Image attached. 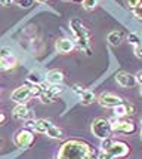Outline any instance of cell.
I'll return each instance as SVG.
<instances>
[{
    "label": "cell",
    "instance_id": "836d02e7",
    "mask_svg": "<svg viewBox=\"0 0 142 159\" xmlns=\"http://www.w3.org/2000/svg\"><path fill=\"white\" fill-rule=\"evenodd\" d=\"M36 2H39V3H47V2H50V0H36Z\"/></svg>",
    "mask_w": 142,
    "mask_h": 159
},
{
    "label": "cell",
    "instance_id": "4dcf8cb0",
    "mask_svg": "<svg viewBox=\"0 0 142 159\" xmlns=\"http://www.w3.org/2000/svg\"><path fill=\"white\" fill-rule=\"evenodd\" d=\"M135 79H136V83H139V85L142 86V70L141 71H138V73L135 75Z\"/></svg>",
    "mask_w": 142,
    "mask_h": 159
},
{
    "label": "cell",
    "instance_id": "74e56055",
    "mask_svg": "<svg viewBox=\"0 0 142 159\" xmlns=\"http://www.w3.org/2000/svg\"><path fill=\"white\" fill-rule=\"evenodd\" d=\"M0 146H2V139H0Z\"/></svg>",
    "mask_w": 142,
    "mask_h": 159
},
{
    "label": "cell",
    "instance_id": "83f0119b",
    "mask_svg": "<svg viewBox=\"0 0 142 159\" xmlns=\"http://www.w3.org/2000/svg\"><path fill=\"white\" fill-rule=\"evenodd\" d=\"M71 89L74 91L75 94H79V95H81V94L86 91L84 88H83V86H80V85H73V86H71Z\"/></svg>",
    "mask_w": 142,
    "mask_h": 159
},
{
    "label": "cell",
    "instance_id": "f35d334b",
    "mask_svg": "<svg viewBox=\"0 0 142 159\" xmlns=\"http://www.w3.org/2000/svg\"><path fill=\"white\" fill-rule=\"evenodd\" d=\"M64 2H70V0H64Z\"/></svg>",
    "mask_w": 142,
    "mask_h": 159
},
{
    "label": "cell",
    "instance_id": "6da1fadb",
    "mask_svg": "<svg viewBox=\"0 0 142 159\" xmlns=\"http://www.w3.org/2000/svg\"><path fill=\"white\" fill-rule=\"evenodd\" d=\"M98 152L88 141L77 139L67 140L56 152V159H96Z\"/></svg>",
    "mask_w": 142,
    "mask_h": 159
},
{
    "label": "cell",
    "instance_id": "e0dca14e",
    "mask_svg": "<svg viewBox=\"0 0 142 159\" xmlns=\"http://www.w3.org/2000/svg\"><path fill=\"white\" fill-rule=\"evenodd\" d=\"M107 40H108L110 45H113V46H118L123 40V34L120 31H111L108 36H107Z\"/></svg>",
    "mask_w": 142,
    "mask_h": 159
},
{
    "label": "cell",
    "instance_id": "7c38bea8",
    "mask_svg": "<svg viewBox=\"0 0 142 159\" xmlns=\"http://www.w3.org/2000/svg\"><path fill=\"white\" fill-rule=\"evenodd\" d=\"M113 110H114V115L117 118H124V116H129V115H133V113H135V107H133L132 104L123 101L122 104L115 106Z\"/></svg>",
    "mask_w": 142,
    "mask_h": 159
},
{
    "label": "cell",
    "instance_id": "d590c367",
    "mask_svg": "<svg viewBox=\"0 0 142 159\" xmlns=\"http://www.w3.org/2000/svg\"><path fill=\"white\" fill-rule=\"evenodd\" d=\"M141 124H142V120H141ZM141 140H142V131H141Z\"/></svg>",
    "mask_w": 142,
    "mask_h": 159
},
{
    "label": "cell",
    "instance_id": "1f68e13d",
    "mask_svg": "<svg viewBox=\"0 0 142 159\" xmlns=\"http://www.w3.org/2000/svg\"><path fill=\"white\" fill-rule=\"evenodd\" d=\"M135 54L138 58H142V45H139L138 48H135Z\"/></svg>",
    "mask_w": 142,
    "mask_h": 159
},
{
    "label": "cell",
    "instance_id": "f1b7e54d",
    "mask_svg": "<svg viewBox=\"0 0 142 159\" xmlns=\"http://www.w3.org/2000/svg\"><path fill=\"white\" fill-rule=\"evenodd\" d=\"M127 5H129V7L135 9L136 6H139V5H141V0H127Z\"/></svg>",
    "mask_w": 142,
    "mask_h": 159
},
{
    "label": "cell",
    "instance_id": "f546056e",
    "mask_svg": "<svg viewBox=\"0 0 142 159\" xmlns=\"http://www.w3.org/2000/svg\"><path fill=\"white\" fill-rule=\"evenodd\" d=\"M12 3H15V0H0V5L2 6H12Z\"/></svg>",
    "mask_w": 142,
    "mask_h": 159
},
{
    "label": "cell",
    "instance_id": "ffe728a7",
    "mask_svg": "<svg viewBox=\"0 0 142 159\" xmlns=\"http://www.w3.org/2000/svg\"><path fill=\"white\" fill-rule=\"evenodd\" d=\"M28 82L31 83V85H40V83H43V79H41L39 71H31L28 75Z\"/></svg>",
    "mask_w": 142,
    "mask_h": 159
},
{
    "label": "cell",
    "instance_id": "7402d4cb",
    "mask_svg": "<svg viewBox=\"0 0 142 159\" xmlns=\"http://www.w3.org/2000/svg\"><path fill=\"white\" fill-rule=\"evenodd\" d=\"M98 5V0H83L81 2V6L84 7L86 11H90V9H95Z\"/></svg>",
    "mask_w": 142,
    "mask_h": 159
},
{
    "label": "cell",
    "instance_id": "cb8c5ba5",
    "mask_svg": "<svg viewBox=\"0 0 142 159\" xmlns=\"http://www.w3.org/2000/svg\"><path fill=\"white\" fill-rule=\"evenodd\" d=\"M15 3L19 7H31L34 5V0H15Z\"/></svg>",
    "mask_w": 142,
    "mask_h": 159
},
{
    "label": "cell",
    "instance_id": "30bf717a",
    "mask_svg": "<svg viewBox=\"0 0 142 159\" xmlns=\"http://www.w3.org/2000/svg\"><path fill=\"white\" fill-rule=\"evenodd\" d=\"M115 80L117 83L123 86V88H133L136 85V79H135V75H130L127 71H118L115 75Z\"/></svg>",
    "mask_w": 142,
    "mask_h": 159
},
{
    "label": "cell",
    "instance_id": "e575fe53",
    "mask_svg": "<svg viewBox=\"0 0 142 159\" xmlns=\"http://www.w3.org/2000/svg\"><path fill=\"white\" fill-rule=\"evenodd\" d=\"M73 2H83V0H73Z\"/></svg>",
    "mask_w": 142,
    "mask_h": 159
},
{
    "label": "cell",
    "instance_id": "44dd1931",
    "mask_svg": "<svg viewBox=\"0 0 142 159\" xmlns=\"http://www.w3.org/2000/svg\"><path fill=\"white\" fill-rule=\"evenodd\" d=\"M127 40L130 45H133L135 48H138L139 45H142V37L139 34H136V33H130L127 37Z\"/></svg>",
    "mask_w": 142,
    "mask_h": 159
},
{
    "label": "cell",
    "instance_id": "9c48e42d",
    "mask_svg": "<svg viewBox=\"0 0 142 159\" xmlns=\"http://www.w3.org/2000/svg\"><path fill=\"white\" fill-rule=\"evenodd\" d=\"M11 98H12V101H15L16 104H25L28 100L31 98V85L25 83V85L18 86V88L12 92Z\"/></svg>",
    "mask_w": 142,
    "mask_h": 159
},
{
    "label": "cell",
    "instance_id": "5b68a950",
    "mask_svg": "<svg viewBox=\"0 0 142 159\" xmlns=\"http://www.w3.org/2000/svg\"><path fill=\"white\" fill-rule=\"evenodd\" d=\"M111 122V128L113 132H118V134H124V135H130L136 131V124L132 120H124V119H114L110 120Z\"/></svg>",
    "mask_w": 142,
    "mask_h": 159
},
{
    "label": "cell",
    "instance_id": "4fadbf2b",
    "mask_svg": "<svg viewBox=\"0 0 142 159\" xmlns=\"http://www.w3.org/2000/svg\"><path fill=\"white\" fill-rule=\"evenodd\" d=\"M12 115L18 120H27L28 116H30V109H28L27 104H16V107L14 109Z\"/></svg>",
    "mask_w": 142,
    "mask_h": 159
},
{
    "label": "cell",
    "instance_id": "2e32d148",
    "mask_svg": "<svg viewBox=\"0 0 142 159\" xmlns=\"http://www.w3.org/2000/svg\"><path fill=\"white\" fill-rule=\"evenodd\" d=\"M15 66H16V58L14 55L7 57V58L0 57V71H7V70L14 69Z\"/></svg>",
    "mask_w": 142,
    "mask_h": 159
},
{
    "label": "cell",
    "instance_id": "ac0fdd59",
    "mask_svg": "<svg viewBox=\"0 0 142 159\" xmlns=\"http://www.w3.org/2000/svg\"><path fill=\"white\" fill-rule=\"evenodd\" d=\"M80 98H81L80 103L83 104V106H89V104H92L95 100H96V98H95V94H93V92H92V91H88V89L81 94Z\"/></svg>",
    "mask_w": 142,
    "mask_h": 159
},
{
    "label": "cell",
    "instance_id": "8fae6325",
    "mask_svg": "<svg viewBox=\"0 0 142 159\" xmlns=\"http://www.w3.org/2000/svg\"><path fill=\"white\" fill-rule=\"evenodd\" d=\"M56 51L59 52V54H70V52H73L75 48V43L71 39H67V37H62V39H58L56 40Z\"/></svg>",
    "mask_w": 142,
    "mask_h": 159
},
{
    "label": "cell",
    "instance_id": "ba28073f",
    "mask_svg": "<svg viewBox=\"0 0 142 159\" xmlns=\"http://www.w3.org/2000/svg\"><path fill=\"white\" fill-rule=\"evenodd\" d=\"M98 103L101 107L105 109H114L115 106L123 103V98L120 95H117L114 92H102L101 95L98 97Z\"/></svg>",
    "mask_w": 142,
    "mask_h": 159
},
{
    "label": "cell",
    "instance_id": "7a4b0ae2",
    "mask_svg": "<svg viewBox=\"0 0 142 159\" xmlns=\"http://www.w3.org/2000/svg\"><path fill=\"white\" fill-rule=\"evenodd\" d=\"M70 27H71V31L74 34L75 40L88 55H92V49H90V33L88 31V28L83 25V22L80 20H71L70 21Z\"/></svg>",
    "mask_w": 142,
    "mask_h": 159
},
{
    "label": "cell",
    "instance_id": "9a60e30c",
    "mask_svg": "<svg viewBox=\"0 0 142 159\" xmlns=\"http://www.w3.org/2000/svg\"><path fill=\"white\" fill-rule=\"evenodd\" d=\"M52 122L47 120V119H37L34 120V125H33V131L34 132H39V134H46L47 129L52 126Z\"/></svg>",
    "mask_w": 142,
    "mask_h": 159
},
{
    "label": "cell",
    "instance_id": "5bb4252c",
    "mask_svg": "<svg viewBox=\"0 0 142 159\" xmlns=\"http://www.w3.org/2000/svg\"><path fill=\"white\" fill-rule=\"evenodd\" d=\"M64 73L61 70H50L46 76V82L49 85H61L64 82Z\"/></svg>",
    "mask_w": 142,
    "mask_h": 159
},
{
    "label": "cell",
    "instance_id": "8992f818",
    "mask_svg": "<svg viewBox=\"0 0 142 159\" xmlns=\"http://www.w3.org/2000/svg\"><path fill=\"white\" fill-rule=\"evenodd\" d=\"M41 86H43V83H41ZM62 91H64V86H61V85H49L47 88L43 86V92H41V95L39 98H40V101L43 104L54 103L55 98L59 94H62Z\"/></svg>",
    "mask_w": 142,
    "mask_h": 159
},
{
    "label": "cell",
    "instance_id": "d6986e66",
    "mask_svg": "<svg viewBox=\"0 0 142 159\" xmlns=\"http://www.w3.org/2000/svg\"><path fill=\"white\" fill-rule=\"evenodd\" d=\"M46 134H47V137H50V139H55V140L62 139V131L58 126H55V125H52V126L47 129Z\"/></svg>",
    "mask_w": 142,
    "mask_h": 159
},
{
    "label": "cell",
    "instance_id": "d6a6232c",
    "mask_svg": "<svg viewBox=\"0 0 142 159\" xmlns=\"http://www.w3.org/2000/svg\"><path fill=\"white\" fill-rule=\"evenodd\" d=\"M5 120H6V116H5V115H3V113L0 111V125L5 124Z\"/></svg>",
    "mask_w": 142,
    "mask_h": 159
},
{
    "label": "cell",
    "instance_id": "603a6c76",
    "mask_svg": "<svg viewBox=\"0 0 142 159\" xmlns=\"http://www.w3.org/2000/svg\"><path fill=\"white\" fill-rule=\"evenodd\" d=\"M43 92V86L40 85H31V97H40Z\"/></svg>",
    "mask_w": 142,
    "mask_h": 159
},
{
    "label": "cell",
    "instance_id": "8d00e7d4",
    "mask_svg": "<svg viewBox=\"0 0 142 159\" xmlns=\"http://www.w3.org/2000/svg\"><path fill=\"white\" fill-rule=\"evenodd\" d=\"M141 95H142V86H141Z\"/></svg>",
    "mask_w": 142,
    "mask_h": 159
},
{
    "label": "cell",
    "instance_id": "d4e9b609",
    "mask_svg": "<svg viewBox=\"0 0 142 159\" xmlns=\"http://www.w3.org/2000/svg\"><path fill=\"white\" fill-rule=\"evenodd\" d=\"M133 11V16H136L138 20H142V3L139 6H136L135 9H132Z\"/></svg>",
    "mask_w": 142,
    "mask_h": 159
},
{
    "label": "cell",
    "instance_id": "52a82bcc",
    "mask_svg": "<svg viewBox=\"0 0 142 159\" xmlns=\"http://www.w3.org/2000/svg\"><path fill=\"white\" fill-rule=\"evenodd\" d=\"M104 152L110 153L114 159H122V158H126L129 153H130V147H129V144H126L124 141H117V140H114L111 147L107 149V150H104Z\"/></svg>",
    "mask_w": 142,
    "mask_h": 159
},
{
    "label": "cell",
    "instance_id": "3957f363",
    "mask_svg": "<svg viewBox=\"0 0 142 159\" xmlns=\"http://www.w3.org/2000/svg\"><path fill=\"white\" fill-rule=\"evenodd\" d=\"M92 134L95 137H98L99 140H104V139H110L113 135V128H111V122L107 120L104 118H98L95 119L92 122Z\"/></svg>",
    "mask_w": 142,
    "mask_h": 159
},
{
    "label": "cell",
    "instance_id": "277c9868",
    "mask_svg": "<svg viewBox=\"0 0 142 159\" xmlns=\"http://www.w3.org/2000/svg\"><path fill=\"white\" fill-rule=\"evenodd\" d=\"M14 143L19 149H28L34 143V131L27 129V128H22L19 131H16L14 137Z\"/></svg>",
    "mask_w": 142,
    "mask_h": 159
},
{
    "label": "cell",
    "instance_id": "4316f807",
    "mask_svg": "<svg viewBox=\"0 0 142 159\" xmlns=\"http://www.w3.org/2000/svg\"><path fill=\"white\" fill-rule=\"evenodd\" d=\"M96 159H114L110 153H107V152H104V150H101V152L98 153V156H96Z\"/></svg>",
    "mask_w": 142,
    "mask_h": 159
},
{
    "label": "cell",
    "instance_id": "484cf974",
    "mask_svg": "<svg viewBox=\"0 0 142 159\" xmlns=\"http://www.w3.org/2000/svg\"><path fill=\"white\" fill-rule=\"evenodd\" d=\"M11 55H14V54L11 52V49L9 48L0 49V57H2V58H7V57H11Z\"/></svg>",
    "mask_w": 142,
    "mask_h": 159
}]
</instances>
